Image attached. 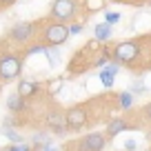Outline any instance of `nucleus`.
Returning a JSON list of instances; mask_svg holds the SVG:
<instances>
[{
	"label": "nucleus",
	"mask_w": 151,
	"mask_h": 151,
	"mask_svg": "<svg viewBox=\"0 0 151 151\" xmlns=\"http://www.w3.org/2000/svg\"><path fill=\"white\" fill-rule=\"evenodd\" d=\"M145 91H147V87L142 85L140 80H138V82H133V85H131V93H145Z\"/></svg>",
	"instance_id": "22"
},
{
	"label": "nucleus",
	"mask_w": 151,
	"mask_h": 151,
	"mask_svg": "<svg viewBox=\"0 0 151 151\" xmlns=\"http://www.w3.org/2000/svg\"><path fill=\"white\" fill-rule=\"evenodd\" d=\"M16 0H0V7H11Z\"/></svg>",
	"instance_id": "24"
},
{
	"label": "nucleus",
	"mask_w": 151,
	"mask_h": 151,
	"mask_svg": "<svg viewBox=\"0 0 151 151\" xmlns=\"http://www.w3.org/2000/svg\"><path fill=\"white\" fill-rule=\"evenodd\" d=\"M45 122H47V129L51 133H56V136H65V133L69 131V124H67V111H62V109H58V107L49 109Z\"/></svg>",
	"instance_id": "5"
},
{
	"label": "nucleus",
	"mask_w": 151,
	"mask_h": 151,
	"mask_svg": "<svg viewBox=\"0 0 151 151\" xmlns=\"http://www.w3.org/2000/svg\"><path fill=\"white\" fill-rule=\"evenodd\" d=\"M118 71H120V65H118V62H109V65L100 71V82H102L107 89H111V87H113V80H116V76H118Z\"/></svg>",
	"instance_id": "9"
},
{
	"label": "nucleus",
	"mask_w": 151,
	"mask_h": 151,
	"mask_svg": "<svg viewBox=\"0 0 151 151\" xmlns=\"http://www.w3.org/2000/svg\"><path fill=\"white\" fill-rule=\"evenodd\" d=\"M140 58V40H122L113 47L111 51V60L118 65H136Z\"/></svg>",
	"instance_id": "2"
},
{
	"label": "nucleus",
	"mask_w": 151,
	"mask_h": 151,
	"mask_svg": "<svg viewBox=\"0 0 151 151\" xmlns=\"http://www.w3.org/2000/svg\"><path fill=\"white\" fill-rule=\"evenodd\" d=\"M7 109H9L11 113H22L24 109H27V100L16 91V93H11L9 98H7Z\"/></svg>",
	"instance_id": "12"
},
{
	"label": "nucleus",
	"mask_w": 151,
	"mask_h": 151,
	"mask_svg": "<svg viewBox=\"0 0 151 151\" xmlns=\"http://www.w3.org/2000/svg\"><path fill=\"white\" fill-rule=\"evenodd\" d=\"M104 0H85V9H87V14H98V11H102L104 9Z\"/></svg>",
	"instance_id": "16"
},
{
	"label": "nucleus",
	"mask_w": 151,
	"mask_h": 151,
	"mask_svg": "<svg viewBox=\"0 0 151 151\" xmlns=\"http://www.w3.org/2000/svg\"><path fill=\"white\" fill-rule=\"evenodd\" d=\"M5 136L9 138L11 142H24V140H22V136H20V133L16 131L14 127H9V124H5Z\"/></svg>",
	"instance_id": "17"
},
{
	"label": "nucleus",
	"mask_w": 151,
	"mask_h": 151,
	"mask_svg": "<svg viewBox=\"0 0 151 151\" xmlns=\"http://www.w3.org/2000/svg\"><path fill=\"white\" fill-rule=\"evenodd\" d=\"M82 24L80 22H69V31H71V36H78V33H82Z\"/></svg>",
	"instance_id": "21"
},
{
	"label": "nucleus",
	"mask_w": 151,
	"mask_h": 151,
	"mask_svg": "<svg viewBox=\"0 0 151 151\" xmlns=\"http://www.w3.org/2000/svg\"><path fill=\"white\" fill-rule=\"evenodd\" d=\"M118 107L124 109V111L133 107V93H131V91H120V93H118Z\"/></svg>",
	"instance_id": "14"
},
{
	"label": "nucleus",
	"mask_w": 151,
	"mask_h": 151,
	"mask_svg": "<svg viewBox=\"0 0 151 151\" xmlns=\"http://www.w3.org/2000/svg\"><path fill=\"white\" fill-rule=\"evenodd\" d=\"M104 22H109V24L120 22V14L118 11H104Z\"/></svg>",
	"instance_id": "20"
},
{
	"label": "nucleus",
	"mask_w": 151,
	"mask_h": 151,
	"mask_svg": "<svg viewBox=\"0 0 151 151\" xmlns=\"http://www.w3.org/2000/svg\"><path fill=\"white\" fill-rule=\"evenodd\" d=\"M142 116H145V118H147V120H151V102H149V104H147V107H145V109H142Z\"/></svg>",
	"instance_id": "23"
},
{
	"label": "nucleus",
	"mask_w": 151,
	"mask_h": 151,
	"mask_svg": "<svg viewBox=\"0 0 151 151\" xmlns=\"http://www.w3.org/2000/svg\"><path fill=\"white\" fill-rule=\"evenodd\" d=\"M129 129V122L124 118H111L107 122V129H104V133H107V138H116L118 133L127 131Z\"/></svg>",
	"instance_id": "10"
},
{
	"label": "nucleus",
	"mask_w": 151,
	"mask_h": 151,
	"mask_svg": "<svg viewBox=\"0 0 151 151\" xmlns=\"http://www.w3.org/2000/svg\"><path fill=\"white\" fill-rule=\"evenodd\" d=\"M20 73H22V58L16 53H2L0 56V80L11 82L20 78Z\"/></svg>",
	"instance_id": "3"
},
{
	"label": "nucleus",
	"mask_w": 151,
	"mask_h": 151,
	"mask_svg": "<svg viewBox=\"0 0 151 151\" xmlns=\"http://www.w3.org/2000/svg\"><path fill=\"white\" fill-rule=\"evenodd\" d=\"M107 140V133H87L82 140H78V151H102Z\"/></svg>",
	"instance_id": "8"
},
{
	"label": "nucleus",
	"mask_w": 151,
	"mask_h": 151,
	"mask_svg": "<svg viewBox=\"0 0 151 151\" xmlns=\"http://www.w3.org/2000/svg\"><path fill=\"white\" fill-rule=\"evenodd\" d=\"M111 33H113V24H109V22H98L93 27V36L100 42H107L109 38H111Z\"/></svg>",
	"instance_id": "13"
},
{
	"label": "nucleus",
	"mask_w": 151,
	"mask_h": 151,
	"mask_svg": "<svg viewBox=\"0 0 151 151\" xmlns=\"http://www.w3.org/2000/svg\"><path fill=\"white\" fill-rule=\"evenodd\" d=\"M38 91H40V82H36V80H20L18 82V93L22 96L24 100L33 98Z\"/></svg>",
	"instance_id": "11"
},
{
	"label": "nucleus",
	"mask_w": 151,
	"mask_h": 151,
	"mask_svg": "<svg viewBox=\"0 0 151 151\" xmlns=\"http://www.w3.org/2000/svg\"><path fill=\"white\" fill-rule=\"evenodd\" d=\"M36 31H38L36 22H16L14 27L9 29V38L14 42H18V45H24L36 36Z\"/></svg>",
	"instance_id": "6"
},
{
	"label": "nucleus",
	"mask_w": 151,
	"mask_h": 151,
	"mask_svg": "<svg viewBox=\"0 0 151 151\" xmlns=\"http://www.w3.org/2000/svg\"><path fill=\"white\" fill-rule=\"evenodd\" d=\"M47 89H49V93H51V96H56L58 91L62 89V78H56V80H51V82H49V87H47Z\"/></svg>",
	"instance_id": "19"
},
{
	"label": "nucleus",
	"mask_w": 151,
	"mask_h": 151,
	"mask_svg": "<svg viewBox=\"0 0 151 151\" xmlns=\"http://www.w3.org/2000/svg\"><path fill=\"white\" fill-rule=\"evenodd\" d=\"M87 122H89V111L85 104H76V107L67 109V124L71 131H80Z\"/></svg>",
	"instance_id": "7"
},
{
	"label": "nucleus",
	"mask_w": 151,
	"mask_h": 151,
	"mask_svg": "<svg viewBox=\"0 0 151 151\" xmlns=\"http://www.w3.org/2000/svg\"><path fill=\"white\" fill-rule=\"evenodd\" d=\"M71 31H69V24L67 22H58V20H49V22L42 24L40 29V38L47 47H60L69 40Z\"/></svg>",
	"instance_id": "1"
},
{
	"label": "nucleus",
	"mask_w": 151,
	"mask_h": 151,
	"mask_svg": "<svg viewBox=\"0 0 151 151\" xmlns=\"http://www.w3.org/2000/svg\"><path fill=\"white\" fill-rule=\"evenodd\" d=\"M42 151H58V149L51 145V142H49V145H45V147H42Z\"/></svg>",
	"instance_id": "25"
},
{
	"label": "nucleus",
	"mask_w": 151,
	"mask_h": 151,
	"mask_svg": "<svg viewBox=\"0 0 151 151\" xmlns=\"http://www.w3.org/2000/svg\"><path fill=\"white\" fill-rule=\"evenodd\" d=\"M5 151H31V147H29L27 142H11Z\"/></svg>",
	"instance_id": "18"
},
{
	"label": "nucleus",
	"mask_w": 151,
	"mask_h": 151,
	"mask_svg": "<svg viewBox=\"0 0 151 151\" xmlns=\"http://www.w3.org/2000/svg\"><path fill=\"white\" fill-rule=\"evenodd\" d=\"M49 16L58 22H73L78 16V2L76 0H53Z\"/></svg>",
	"instance_id": "4"
},
{
	"label": "nucleus",
	"mask_w": 151,
	"mask_h": 151,
	"mask_svg": "<svg viewBox=\"0 0 151 151\" xmlns=\"http://www.w3.org/2000/svg\"><path fill=\"white\" fill-rule=\"evenodd\" d=\"M45 56H47V60H49V67L60 65V51H58V47H47L45 49Z\"/></svg>",
	"instance_id": "15"
}]
</instances>
